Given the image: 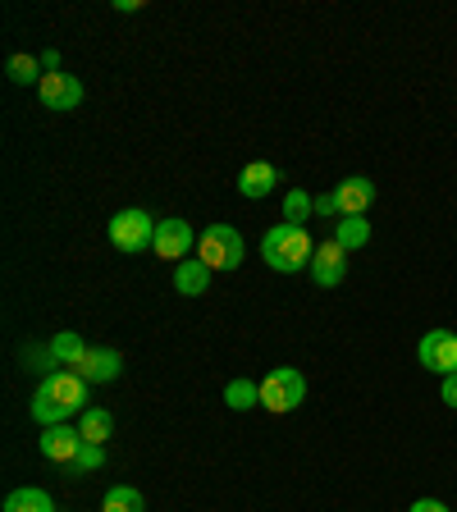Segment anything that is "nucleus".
Wrapping results in <instances>:
<instances>
[{
	"label": "nucleus",
	"mask_w": 457,
	"mask_h": 512,
	"mask_svg": "<svg viewBox=\"0 0 457 512\" xmlns=\"http://www.w3.org/2000/svg\"><path fill=\"white\" fill-rule=\"evenodd\" d=\"M51 352H55V362H60V371H74V366L87 357V343L78 339L74 330H60V334L51 339Z\"/></svg>",
	"instance_id": "nucleus-17"
},
{
	"label": "nucleus",
	"mask_w": 457,
	"mask_h": 512,
	"mask_svg": "<svg viewBox=\"0 0 457 512\" xmlns=\"http://www.w3.org/2000/svg\"><path fill=\"white\" fill-rule=\"evenodd\" d=\"M302 398H307V380H302L298 366H275V371L261 380V407L275 416L298 412Z\"/></svg>",
	"instance_id": "nucleus-4"
},
{
	"label": "nucleus",
	"mask_w": 457,
	"mask_h": 512,
	"mask_svg": "<svg viewBox=\"0 0 457 512\" xmlns=\"http://www.w3.org/2000/svg\"><path fill=\"white\" fill-rule=\"evenodd\" d=\"M101 512H147V499L138 494V485H110Z\"/></svg>",
	"instance_id": "nucleus-19"
},
{
	"label": "nucleus",
	"mask_w": 457,
	"mask_h": 512,
	"mask_svg": "<svg viewBox=\"0 0 457 512\" xmlns=\"http://www.w3.org/2000/svg\"><path fill=\"white\" fill-rule=\"evenodd\" d=\"M5 74H10V83L28 87V83H42V55H10V64H5Z\"/></svg>",
	"instance_id": "nucleus-21"
},
{
	"label": "nucleus",
	"mask_w": 457,
	"mask_h": 512,
	"mask_svg": "<svg viewBox=\"0 0 457 512\" xmlns=\"http://www.w3.org/2000/svg\"><path fill=\"white\" fill-rule=\"evenodd\" d=\"M224 403L234 407V412H252V407H261V384L229 380V384H224Z\"/></svg>",
	"instance_id": "nucleus-20"
},
{
	"label": "nucleus",
	"mask_w": 457,
	"mask_h": 512,
	"mask_svg": "<svg viewBox=\"0 0 457 512\" xmlns=\"http://www.w3.org/2000/svg\"><path fill=\"white\" fill-rule=\"evenodd\" d=\"M37 96H42L46 110H60V115H69V110L83 106V83H78L74 74H46L42 83H37Z\"/></svg>",
	"instance_id": "nucleus-8"
},
{
	"label": "nucleus",
	"mask_w": 457,
	"mask_h": 512,
	"mask_svg": "<svg viewBox=\"0 0 457 512\" xmlns=\"http://www.w3.org/2000/svg\"><path fill=\"white\" fill-rule=\"evenodd\" d=\"M106 238H110V247H115V252H124V256L151 252V243H156V220H151L147 211H138V206H128V211L110 215Z\"/></svg>",
	"instance_id": "nucleus-3"
},
{
	"label": "nucleus",
	"mask_w": 457,
	"mask_h": 512,
	"mask_svg": "<svg viewBox=\"0 0 457 512\" xmlns=\"http://www.w3.org/2000/svg\"><path fill=\"white\" fill-rule=\"evenodd\" d=\"M311 211H316V197H311V192H302V188H288V197H284V224H307Z\"/></svg>",
	"instance_id": "nucleus-22"
},
{
	"label": "nucleus",
	"mask_w": 457,
	"mask_h": 512,
	"mask_svg": "<svg viewBox=\"0 0 457 512\" xmlns=\"http://www.w3.org/2000/svg\"><path fill=\"white\" fill-rule=\"evenodd\" d=\"M316 215H339V197H334V188L316 197Z\"/></svg>",
	"instance_id": "nucleus-25"
},
{
	"label": "nucleus",
	"mask_w": 457,
	"mask_h": 512,
	"mask_svg": "<svg viewBox=\"0 0 457 512\" xmlns=\"http://www.w3.org/2000/svg\"><path fill=\"white\" fill-rule=\"evenodd\" d=\"M279 183H284V174H279L270 160H247L243 170H238V192H243V197H252V202L270 197Z\"/></svg>",
	"instance_id": "nucleus-11"
},
{
	"label": "nucleus",
	"mask_w": 457,
	"mask_h": 512,
	"mask_svg": "<svg viewBox=\"0 0 457 512\" xmlns=\"http://www.w3.org/2000/svg\"><path fill=\"white\" fill-rule=\"evenodd\" d=\"M78 430H83L87 444H106L110 430H115V416H110L106 407H87V412L78 416Z\"/></svg>",
	"instance_id": "nucleus-18"
},
{
	"label": "nucleus",
	"mask_w": 457,
	"mask_h": 512,
	"mask_svg": "<svg viewBox=\"0 0 457 512\" xmlns=\"http://www.w3.org/2000/svg\"><path fill=\"white\" fill-rule=\"evenodd\" d=\"M87 412V380L78 371H55L42 375L37 394L28 403V416L37 426H69V416H83Z\"/></svg>",
	"instance_id": "nucleus-1"
},
{
	"label": "nucleus",
	"mask_w": 457,
	"mask_h": 512,
	"mask_svg": "<svg viewBox=\"0 0 457 512\" xmlns=\"http://www.w3.org/2000/svg\"><path fill=\"white\" fill-rule=\"evenodd\" d=\"M407 512H448V503H439V499H416Z\"/></svg>",
	"instance_id": "nucleus-27"
},
{
	"label": "nucleus",
	"mask_w": 457,
	"mask_h": 512,
	"mask_svg": "<svg viewBox=\"0 0 457 512\" xmlns=\"http://www.w3.org/2000/svg\"><path fill=\"white\" fill-rule=\"evenodd\" d=\"M23 366H28V371H42V375H55V371H60V362H55L51 343H23Z\"/></svg>",
	"instance_id": "nucleus-23"
},
{
	"label": "nucleus",
	"mask_w": 457,
	"mask_h": 512,
	"mask_svg": "<svg viewBox=\"0 0 457 512\" xmlns=\"http://www.w3.org/2000/svg\"><path fill=\"white\" fill-rule=\"evenodd\" d=\"M416 362L426 366L430 375H457V334L453 330H430L426 339L416 343Z\"/></svg>",
	"instance_id": "nucleus-7"
},
{
	"label": "nucleus",
	"mask_w": 457,
	"mask_h": 512,
	"mask_svg": "<svg viewBox=\"0 0 457 512\" xmlns=\"http://www.w3.org/2000/svg\"><path fill=\"white\" fill-rule=\"evenodd\" d=\"M439 398H444L448 407H457V375H444V380H439Z\"/></svg>",
	"instance_id": "nucleus-26"
},
{
	"label": "nucleus",
	"mask_w": 457,
	"mask_h": 512,
	"mask_svg": "<svg viewBox=\"0 0 457 512\" xmlns=\"http://www.w3.org/2000/svg\"><path fill=\"white\" fill-rule=\"evenodd\" d=\"M311 256H316V243H311L307 224H275L261 238V261H266L275 275H298V270H311Z\"/></svg>",
	"instance_id": "nucleus-2"
},
{
	"label": "nucleus",
	"mask_w": 457,
	"mask_h": 512,
	"mask_svg": "<svg viewBox=\"0 0 457 512\" xmlns=\"http://www.w3.org/2000/svg\"><path fill=\"white\" fill-rule=\"evenodd\" d=\"M197 252H202V261L215 270H238L243 266V256H247V243L243 234H238L234 224H211L202 234V243H197Z\"/></svg>",
	"instance_id": "nucleus-5"
},
{
	"label": "nucleus",
	"mask_w": 457,
	"mask_h": 512,
	"mask_svg": "<svg viewBox=\"0 0 457 512\" xmlns=\"http://www.w3.org/2000/svg\"><path fill=\"white\" fill-rule=\"evenodd\" d=\"M115 10L119 14H133V10H142V0H115Z\"/></svg>",
	"instance_id": "nucleus-29"
},
{
	"label": "nucleus",
	"mask_w": 457,
	"mask_h": 512,
	"mask_svg": "<svg viewBox=\"0 0 457 512\" xmlns=\"http://www.w3.org/2000/svg\"><path fill=\"white\" fill-rule=\"evenodd\" d=\"M334 243L348 256L362 252V247L371 243V220H366V215H343V220H334Z\"/></svg>",
	"instance_id": "nucleus-15"
},
{
	"label": "nucleus",
	"mask_w": 457,
	"mask_h": 512,
	"mask_svg": "<svg viewBox=\"0 0 457 512\" xmlns=\"http://www.w3.org/2000/svg\"><path fill=\"white\" fill-rule=\"evenodd\" d=\"M197 243H202V238L192 234L188 220H179V215H174V220H156V243H151V252H156L160 261H174V266H179V261L192 256Z\"/></svg>",
	"instance_id": "nucleus-6"
},
{
	"label": "nucleus",
	"mask_w": 457,
	"mask_h": 512,
	"mask_svg": "<svg viewBox=\"0 0 457 512\" xmlns=\"http://www.w3.org/2000/svg\"><path fill=\"white\" fill-rule=\"evenodd\" d=\"M106 467V444H83V453H78L74 462H69V476H92V471Z\"/></svg>",
	"instance_id": "nucleus-24"
},
{
	"label": "nucleus",
	"mask_w": 457,
	"mask_h": 512,
	"mask_svg": "<svg viewBox=\"0 0 457 512\" xmlns=\"http://www.w3.org/2000/svg\"><path fill=\"white\" fill-rule=\"evenodd\" d=\"M83 430L78 426H46L42 439H37V448H42V458L46 462H60V467H69V462L83 453Z\"/></svg>",
	"instance_id": "nucleus-9"
},
{
	"label": "nucleus",
	"mask_w": 457,
	"mask_h": 512,
	"mask_svg": "<svg viewBox=\"0 0 457 512\" xmlns=\"http://www.w3.org/2000/svg\"><path fill=\"white\" fill-rule=\"evenodd\" d=\"M78 375H83L87 384H110L119 380V371H124V357H119L115 348H87V357L74 366Z\"/></svg>",
	"instance_id": "nucleus-12"
},
{
	"label": "nucleus",
	"mask_w": 457,
	"mask_h": 512,
	"mask_svg": "<svg viewBox=\"0 0 457 512\" xmlns=\"http://www.w3.org/2000/svg\"><path fill=\"white\" fill-rule=\"evenodd\" d=\"M334 197H339V220L343 215H366L375 206V183L366 174H352V179H343L334 188Z\"/></svg>",
	"instance_id": "nucleus-13"
},
{
	"label": "nucleus",
	"mask_w": 457,
	"mask_h": 512,
	"mask_svg": "<svg viewBox=\"0 0 457 512\" xmlns=\"http://www.w3.org/2000/svg\"><path fill=\"white\" fill-rule=\"evenodd\" d=\"M42 69H46V74H60V69H64L60 51H42Z\"/></svg>",
	"instance_id": "nucleus-28"
},
{
	"label": "nucleus",
	"mask_w": 457,
	"mask_h": 512,
	"mask_svg": "<svg viewBox=\"0 0 457 512\" xmlns=\"http://www.w3.org/2000/svg\"><path fill=\"white\" fill-rule=\"evenodd\" d=\"M311 279H316L320 288H339L343 279H348V252H343L334 238L316 247V256H311Z\"/></svg>",
	"instance_id": "nucleus-10"
},
{
	"label": "nucleus",
	"mask_w": 457,
	"mask_h": 512,
	"mask_svg": "<svg viewBox=\"0 0 457 512\" xmlns=\"http://www.w3.org/2000/svg\"><path fill=\"white\" fill-rule=\"evenodd\" d=\"M174 288H179L183 298H202L206 288H211V266H206L202 256H188L174 266Z\"/></svg>",
	"instance_id": "nucleus-14"
},
{
	"label": "nucleus",
	"mask_w": 457,
	"mask_h": 512,
	"mask_svg": "<svg viewBox=\"0 0 457 512\" xmlns=\"http://www.w3.org/2000/svg\"><path fill=\"white\" fill-rule=\"evenodd\" d=\"M0 512H55V499L46 490H37V485H23V490H14L10 499H5Z\"/></svg>",
	"instance_id": "nucleus-16"
}]
</instances>
